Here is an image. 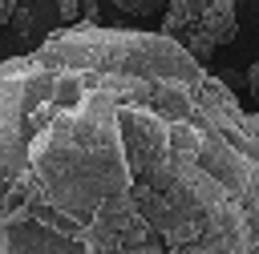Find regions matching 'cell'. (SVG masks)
I'll return each mask as SVG.
<instances>
[{
    "label": "cell",
    "instance_id": "obj_4",
    "mask_svg": "<svg viewBox=\"0 0 259 254\" xmlns=\"http://www.w3.org/2000/svg\"><path fill=\"white\" fill-rule=\"evenodd\" d=\"M12 24H16V32H20V36H28V32H32V8H20V4H16Z\"/></svg>",
    "mask_w": 259,
    "mask_h": 254
},
{
    "label": "cell",
    "instance_id": "obj_5",
    "mask_svg": "<svg viewBox=\"0 0 259 254\" xmlns=\"http://www.w3.org/2000/svg\"><path fill=\"white\" fill-rule=\"evenodd\" d=\"M57 12H61V20L69 24V20L81 16V0H57Z\"/></svg>",
    "mask_w": 259,
    "mask_h": 254
},
{
    "label": "cell",
    "instance_id": "obj_1",
    "mask_svg": "<svg viewBox=\"0 0 259 254\" xmlns=\"http://www.w3.org/2000/svg\"><path fill=\"white\" fill-rule=\"evenodd\" d=\"M0 254H259V109L166 32H49L0 60Z\"/></svg>",
    "mask_w": 259,
    "mask_h": 254
},
{
    "label": "cell",
    "instance_id": "obj_7",
    "mask_svg": "<svg viewBox=\"0 0 259 254\" xmlns=\"http://www.w3.org/2000/svg\"><path fill=\"white\" fill-rule=\"evenodd\" d=\"M12 12H16V0H0V24L12 20Z\"/></svg>",
    "mask_w": 259,
    "mask_h": 254
},
{
    "label": "cell",
    "instance_id": "obj_2",
    "mask_svg": "<svg viewBox=\"0 0 259 254\" xmlns=\"http://www.w3.org/2000/svg\"><path fill=\"white\" fill-rule=\"evenodd\" d=\"M162 32L206 65L239 32L235 0H170L162 8Z\"/></svg>",
    "mask_w": 259,
    "mask_h": 254
},
{
    "label": "cell",
    "instance_id": "obj_3",
    "mask_svg": "<svg viewBox=\"0 0 259 254\" xmlns=\"http://www.w3.org/2000/svg\"><path fill=\"white\" fill-rule=\"evenodd\" d=\"M121 12H130V16H162V8L170 4V0H113Z\"/></svg>",
    "mask_w": 259,
    "mask_h": 254
},
{
    "label": "cell",
    "instance_id": "obj_6",
    "mask_svg": "<svg viewBox=\"0 0 259 254\" xmlns=\"http://www.w3.org/2000/svg\"><path fill=\"white\" fill-rule=\"evenodd\" d=\"M247 89H251V97H255V105H259V60L247 69Z\"/></svg>",
    "mask_w": 259,
    "mask_h": 254
}]
</instances>
